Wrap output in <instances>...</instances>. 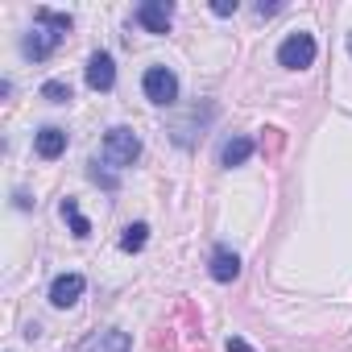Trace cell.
<instances>
[{"label":"cell","mask_w":352,"mask_h":352,"mask_svg":"<svg viewBox=\"0 0 352 352\" xmlns=\"http://www.w3.org/2000/svg\"><path fill=\"white\" fill-rule=\"evenodd\" d=\"M71 13H54V9H38L34 13V34L25 38V58H34V63H46L54 50H58V42L71 34Z\"/></svg>","instance_id":"1"},{"label":"cell","mask_w":352,"mask_h":352,"mask_svg":"<svg viewBox=\"0 0 352 352\" xmlns=\"http://www.w3.org/2000/svg\"><path fill=\"white\" fill-rule=\"evenodd\" d=\"M137 153H141V137H137L133 129H112V133L104 137V166L124 170V166L137 162Z\"/></svg>","instance_id":"2"},{"label":"cell","mask_w":352,"mask_h":352,"mask_svg":"<svg viewBox=\"0 0 352 352\" xmlns=\"http://www.w3.org/2000/svg\"><path fill=\"white\" fill-rule=\"evenodd\" d=\"M278 63H282L286 71H307V67L315 63V38L302 34V30H294V34L278 46Z\"/></svg>","instance_id":"3"},{"label":"cell","mask_w":352,"mask_h":352,"mask_svg":"<svg viewBox=\"0 0 352 352\" xmlns=\"http://www.w3.org/2000/svg\"><path fill=\"white\" fill-rule=\"evenodd\" d=\"M141 87H145V100H153L162 108H170L174 100H179V79H174V71H166V67H149Z\"/></svg>","instance_id":"4"},{"label":"cell","mask_w":352,"mask_h":352,"mask_svg":"<svg viewBox=\"0 0 352 352\" xmlns=\"http://www.w3.org/2000/svg\"><path fill=\"white\" fill-rule=\"evenodd\" d=\"M83 290H87L83 274H58V278L50 282V302H54L58 311H67V307H75V302L83 298Z\"/></svg>","instance_id":"5"},{"label":"cell","mask_w":352,"mask_h":352,"mask_svg":"<svg viewBox=\"0 0 352 352\" xmlns=\"http://www.w3.org/2000/svg\"><path fill=\"white\" fill-rule=\"evenodd\" d=\"M137 21L149 30V34H170V21H174V5L170 0H145L137 9Z\"/></svg>","instance_id":"6"},{"label":"cell","mask_w":352,"mask_h":352,"mask_svg":"<svg viewBox=\"0 0 352 352\" xmlns=\"http://www.w3.org/2000/svg\"><path fill=\"white\" fill-rule=\"evenodd\" d=\"M112 83H116V63H112L108 50H96L87 58V87L91 91H112Z\"/></svg>","instance_id":"7"},{"label":"cell","mask_w":352,"mask_h":352,"mask_svg":"<svg viewBox=\"0 0 352 352\" xmlns=\"http://www.w3.org/2000/svg\"><path fill=\"white\" fill-rule=\"evenodd\" d=\"M34 149H38V157L54 162V157H63V153H67V133H63V129H54V124H46V129H38Z\"/></svg>","instance_id":"8"},{"label":"cell","mask_w":352,"mask_h":352,"mask_svg":"<svg viewBox=\"0 0 352 352\" xmlns=\"http://www.w3.org/2000/svg\"><path fill=\"white\" fill-rule=\"evenodd\" d=\"M212 278L216 282H236L241 278V257L228 245H216L212 249Z\"/></svg>","instance_id":"9"},{"label":"cell","mask_w":352,"mask_h":352,"mask_svg":"<svg viewBox=\"0 0 352 352\" xmlns=\"http://www.w3.org/2000/svg\"><path fill=\"white\" fill-rule=\"evenodd\" d=\"M253 149H257V145H253L249 137H232V141H224L220 162H224V166H245V162L253 157Z\"/></svg>","instance_id":"10"},{"label":"cell","mask_w":352,"mask_h":352,"mask_svg":"<svg viewBox=\"0 0 352 352\" xmlns=\"http://www.w3.org/2000/svg\"><path fill=\"white\" fill-rule=\"evenodd\" d=\"M87 352H129V331H100Z\"/></svg>","instance_id":"11"},{"label":"cell","mask_w":352,"mask_h":352,"mask_svg":"<svg viewBox=\"0 0 352 352\" xmlns=\"http://www.w3.org/2000/svg\"><path fill=\"white\" fill-rule=\"evenodd\" d=\"M63 220L71 224V232H75L79 241H83V236H91V224H87V216L79 212V204H75V199H63Z\"/></svg>","instance_id":"12"},{"label":"cell","mask_w":352,"mask_h":352,"mask_svg":"<svg viewBox=\"0 0 352 352\" xmlns=\"http://www.w3.org/2000/svg\"><path fill=\"white\" fill-rule=\"evenodd\" d=\"M145 241H149V224H129L124 236H120V249H124V253H141Z\"/></svg>","instance_id":"13"},{"label":"cell","mask_w":352,"mask_h":352,"mask_svg":"<svg viewBox=\"0 0 352 352\" xmlns=\"http://www.w3.org/2000/svg\"><path fill=\"white\" fill-rule=\"evenodd\" d=\"M42 100H50V104H71V83H67V79H46V83H42Z\"/></svg>","instance_id":"14"},{"label":"cell","mask_w":352,"mask_h":352,"mask_svg":"<svg viewBox=\"0 0 352 352\" xmlns=\"http://www.w3.org/2000/svg\"><path fill=\"white\" fill-rule=\"evenodd\" d=\"M236 9H241L236 0H212V13H216V17H232Z\"/></svg>","instance_id":"15"},{"label":"cell","mask_w":352,"mask_h":352,"mask_svg":"<svg viewBox=\"0 0 352 352\" xmlns=\"http://www.w3.org/2000/svg\"><path fill=\"white\" fill-rule=\"evenodd\" d=\"M274 13H282V0H261L257 5V17H274Z\"/></svg>","instance_id":"16"},{"label":"cell","mask_w":352,"mask_h":352,"mask_svg":"<svg viewBox=\"0 0 352 352\" xmlns=\"http://www.w3.org/2000/svg\"><path fill=\"white\" fill-rule=\"evenodd\" d=\"M228 352H253V344H245L241 336H232V340H228Z\"/></svg>","instance_id":"17"},{"label":"cell","mask_w":352,"mask_h":352,"mask_svg":"<svg viewBox=\"0 0 352 352\" xmlns=\"http://www.w3.org/2000/svg\"><path fill=\"white\" fill-rule=\"evenodd\" d=\"M348 54H352V34H348Z\"/></svg>","instance_id":"18"}]
</instances>
